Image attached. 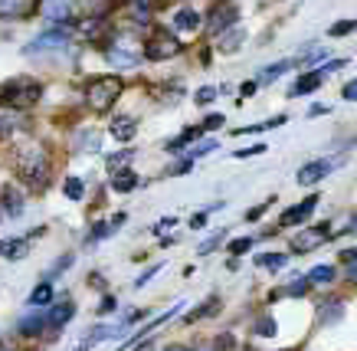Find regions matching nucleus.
I'll list each match as a JSON object with an SVG mask.
<instances>
[{
    "mask_svg": "<svg viewBox=\"0 0 357 351\" xmlns=\"http://www.w3.org/2000/svg\"><path fill=\"white\" fill-rule=\"evenodd\" d=\"M13 171L20 174V181L30 191H46L50 181H53V158H50V148L43 142H23L13 148Z\"/></svg>",
    "mask_w": 357,
    "mask_h": 351,
    "instance_id": "obj_1",
    "label": "nucleus"
},
{
    "mask_svg": "<svg viewBox=\"0 0 357 351\" xmlns=\"http://www.w3.org/2000/svg\"><path fill=\"white\" fill-rule=\"evenodd\" d=\"M121 92H125V82L121 76H92L82 89V99H86L89 112H96V115H109L115 109V102L121 99Z\"/></svg>",
    "mask_w": 357,
    "mask_h": 351,
    "instance_id": "obj_2",
    "label": "nucleus"
},
{
    "mask_svg": "<svg viewBox=\"0 0 357 351\" xmlns=\"http://www.w3.org/2000/svg\"><path fill=\"white\" fill-rule=\"evenodd\" d=\"M40 99H43V82L33 76H13L0 86V105H7V109L26 112Z\"/></svg>",
    "mask_w": 357,
    "mask_h": 351,
    "instance_id": "obj_3",
    "label": "nucleus"
},
{
    "mask_svg": "<svg viewBox=\"0 0 357 351\" xmlns=\"http://www.w3.org/2000/svg\"><path fill=\"white\" fill-rule=\"evenodd\" d=\"M102 56L112 69H135L138 63H144V53H141V43L131 33H115L102 43Z\"/></svg>",
    "mask_w": 357,
    "mask_h": 351,
    "instance_id": "obj_4",
    "label": "nucleus"
},
{
    "mask_svg": "<svg viewBox=\"0 0 357 351\" xmlns=\"http://www.w3.org/2000/svg\"><path fill=\"white\" fill-rule=\"evenodd\" d=\"M141 53H144V59L148 63H164V59H174V56L184 53V43H181V36L171 33V30H151L148 33V40L141 43Z\"/></svg>",
    "mask_w": 357,
    "mask_h": 351,
    "instance_id": "obj_5",
    "label": "nucleus"
},
{
    "mask_svg": "<svg viewBox=\"0 0 357 351\" xmlns=\"http://www.w3.org/2000/svg\"><path fill=\"white\" fill-rule=\"evenodd\" d=\"M236 23H239L236 0H213L210 10H206V17H204V27H206V33H210V40H217L223 30L236 27Z\"/></svg>",
    "mask_w": 357,
    "mask_h": 351,
    "instance_id": "obj_6",
    "label": "nucleus"
},
{
    "mask_svg": "<svg viewBox=\"0 0 357 351\" xmlns=\"http://www.w3.org/2000/svg\"><path fill=\"white\" fill-rule=\"evenodd\" d=\"M69 43H73V27H50L33 43L23 46V56H40L46 50H66Z\"/></svg>",
    "mask_w": 357,
    "mask_h": 351,
    "instance_id": "obj_7",
    "label": "nucleus"
},
{
    "mask_svg": "<svg viewBox=\"0 0 357 351\" xmlns=\"http://www.w3.org/2000/svg\"><path fill=\"white\" fill-rule=\"evenodd\" d=\"M43 17L56 27H76L82 17V0H43Z\"/></svg>",
    "mask_w": 357,
    "mask_h": 351,
    "instance_id": "obj_8",
    "label": "nucleus"
},
{
    "mask_svg": "<svg viewBox=\"0 0 357 351\" xmlns=\"http://www.w3.org/2000/svg\"><path fill=\"white\" fill-rule=\"evenodd\" d=\"M331 237H335L331 223H314V227H302V230L292 237V253H295V256H305V253L318 250L321 243H328Z\"/></svg>",
    "mask_w": 357,
    "mask_h": 351,
    "instance_id": "obj_9",
    "label": "nucleus"
},
{
    "mask_svg": "<svg viewBox=\"0 0 357 351\" xmlns=\"http://www.w3.org/2000/svg\"><path fill=\"white\" fill-rule=\"evenodd\" d=\"M43 7V0H0V20H26Z\"/></svg>",
    "mask_w": 357,
    "mask_h": 351,
    "instance_id": "obj_10",
    "label": "nucleus"
},
{
    "mask_svg": "<svg viewBox=\"0 0 357 351\" xmlns=\"http://www.w3.org/2000/svg\"><path fill=\"white\" fill-rule=\"evenodd\" d=\"M331 167H335V161H328V158H318V161H308V165L298 167V177H295V184L302 187H312L318 184V181H325L328 174H331Z\"/></svg>",
    "mask_w": 357,
    "mask_h": 351,
    "instance_id": "obj_11",
    "label": "nucleus"
},
{
    "mask_svg": "<svg viewBox=\"0 0 357 351\" xmlns=\"http://www.w3.org/2000/svg\"><path fill=\"white\" fill-rule=\"evenodd\" d=\"M318 200L321 197H305L302 204H295V207H289L285 214H282V220H279V227H305V220L314 214V207H318Z\"/></svg>",
    "mask_w": 357,
    "mask_h": 351,
    "instance_id": "obj_12",
    "label": "nucleus"
},
{
    "mask_svg": "<svg viewBox=\"0 0 357 351\" xmlns=\"http://www.w3.org/2000/svg\"><path fill=\"white\" fill-rule=\"evenodd\" d=\"M321 86H325V73H321V69H308V73H302V76L292 82L289 96L298 99V96H308V92H314V89H321Z\"/></svg>",
    "mask_w": 357,
    "mask_h": 351,
    "instance_id": "obj_13",
    "label": "nucleus"
},
{
    "mask_svg": "<svg viewBox=\"0 0 357 351\" xmlns=\"http://www.w3.org/2000/svg\"><path fill=\"white\" fill-rule=\"evenodd\" d=\"M109 135L115 142H131V138L138 135V119H135V115H112Z\"/></svg>",
    "mask_w": 357,
    "mask_h": 351,
    "instance_id": "obj_14",
    "label": "nucleus"
},
{
    "mask_svg": "<svg viewBox=\"0 0 357 351\" xmlns=\"http://www.w3.org/2000/svg\"><path fill=\"white\" fill-rule=\"evenodd\" d=\"M246 43V30H243V27H229V30H223V33L217 36V40H213V50H217V53H236L239 46Z\"/></svg>",
    "mask_w": 357,
    "mask_h": 351,
    "instance_id": "obj_15",
    "label": "nucleus"
},
{
    "mask_svg": "<svg viewBox=\"0 0 357 351\" xmlns=\"http://www.w3.org/2000/svg\"><path fill=\"white\" fill-rule=\"evenodd\" d=\"M174 33H197L200 27H204V17L194 10V7H181V10L174 13Z\"/></svg>",
    "mask_w": 357,
    "mask_h": 351,
    "instance_id": "obj_16",
    "label": "nucleus"
},
{
    "mask_svg": "<svg viewBox=\"0 0 357 351\" xmlns=\"http://www.w3.org/2000/svg\"><path fill=\"white\" fill-rule=\"evenodd\" d=\"M23 125H26V119H23V112L7 109V105H0V142H7V138H13V135L20 132Z\"/></svg>",
    "mask_w": 357,
    "mask_h": 351,
    "instance_id": "obj_17",
    "label": "nucleus"
},
{
    "mask_svg": "<svg viewBox=\"0 0 357 351\" xmlns=\"http://www.w3.org/2000/svg\"><path fill=\"white\" fill-rule=\"evenodd\" d=\"M43 329H50V318H46V312H40V308H33L30 315H23L20 322H17V331H20L23 338H36Z\"/></svg>",
    "mask_w": 357,
    "mask_h": 351,
    "instance_id": "obj_18",
    "label": "nucleus"
},
{
    "mask_svg": "<svg viewBox=\"0 0 357 351\" xmlns=\"http://www.w3.org/2000/svg\"><path fill=\"white\" fill-rule=\"evenodd\" d=\"M0 200H3L7 217H20L23 207H26V197H23V191L17 184H3V187H0Z\"/></svg>",
    "mask_w": 357,
    "mask_h": 351,
    "instance_id": "obj_19",
    "label": "nucleus"
},
{
    "mask_svg": "<svg viewBox=\"0 0 357 351\" xmlns=\"http://www.w3.org/2000/svg\"><path fill=\"white\" fill-rule=\"evenodd\" d=\"M76 315V306H73V299H59L53 306H50V312H46V318H50V329H63V325H69V318Z\"/></svg>",
    "mask_w": 357,
    "mask_h": 351,
    "instance_id": "obj_20",
    "label": "nucleus"
},
{
    "mask_svg": "<svg viewBox=\"0 0 357 351\" xmlns=\"http://www.w3.org/2000/svg\"><path fill=\"white\" fill-rule=\"evenodd\" d=\"M33 250L30 237H17V240H3V260H10V263H20V260H26V253Z\"/></svg>",
    "mask_w": 357,
    "mask_h": 351,
    "instance_id": "obj_21",
    "label": "nucleus"
},
{
    "mask_svg": "<svg viewBox=\"0 0 357 351\" xmlns=\"http://www.w3.org/2000/svg\"><path fill=\"white\" fill-rule=\"evenodd\" d=\"M344 318V302L341 299H325L321 306H318V322L321 325H337Z\"/></svg>",
    "mask_w": 357,
    "mask_h": 351,
    "instance_id": "obj_22",
    "label": "nucleus"
},
{
    "mask_svg": "<svg viewBox=\"0 0 357 351\" xmlns=\"http://www.w3.org/2000/svg\"><path fill=\"white\" fill-rule=\"evenodd\" d=\"M138 184H141V177L135 174L131 167H121V171L112 174V191H115V194H131Z\"/></svg>",
    "mask_w": 357,
    "mask_h": 351,
    "instance_id": "obj_23",
    "label": "nucleus"
},
{
    "mask_svg": "<svg viewBox=\"0 0 357 351\" xmlns=\"http://www.w3.org/2000/svg\"><path fill=\"white\" fill-rule=\"evenodd\" d=\"M73 148L76 151H98L102 148V135L96 128H79L76 138H73Z\"/></svg>",
    "mask_w": 357,
    "mask_h": 351,
    "instance_id": "obj_24",
    "label": "nucleus"
},
{
    "mask_svg": "<svg viewBox=\"0 0 357 351\" xmlns=\"http://www.w3.org/2000/svg\"><path fill=\"white\" fill-rule=\"evenodd\" d=\"M295 63L292 59H282V63H272V66H262L259 69V76H256V82H259V86H269V82H275V79L279 76H285V73H289V69H292Z\"/></svg>",
    "mask_w": 357,
    "mask_h": 351,
    "instance_id": "obj_25",
    "label": "nucleus"
},
{
    "mask_svg": "<svg viewBox=\"0 0 357 351\" xmlns=\"http://www.w3.org/2000/svg\"><path fill=\"white\" fill-rule=\"evenodd\" d=\"M53 299H56V292H53V285H50V279H43V283L36 285L30 292V308H46V306H53Z\"/></svg>",
    "mask_w": 357,
    "mask_h": 351,
    "instance_id": "obj_26",
    "label": "nucleus"
},
{
    "mask_svg": "<svg viewBox=\"0 0 357 351\" xmlns=\"http://www.w3.org/2000/svg\"><path fill=\"white\" fill-rule=\"evenodd\" d=\"M285 263H289V253H259V256H256V266H259V269H269V273H279Z\"/></svg>",
    "mask_w": 357,
    "mask_h": 351,
    "instance_id": "obj_27",
    "label": "nucleus"
},
{
    "mask_svg": "<svg viewBox=\"0 0 357 351\" xmlns=\"http://www.w3.org/2000/svg\"><path fill=\"white\" fill-rule=\"evenodd\" d=\"M63 194L69 200H82V197H86V181H82L79 174H69L63 181Z\"/></svg>",
    "mask_w": 357,
    "mask_h": 351,
    "instance_id": "obj_28",
    "label": "nucleus"
},
{
    "mask_svg": "<svg viewBox=\"0 0 357 351\" xmlns=\"http://www.w3.org/2000/svg\"><path fill=\"white\" fill-rule=\"evenodd\" d=\"M213 312H220V299H217V296H210V299H206V302H204V306H200V308H194V312H187V315H184V322H187V325H190V322H200V318L213 315Z\"/></svg>",
    "mask_w": 357,
    "mask_h": 351,
    "instance_id": "obj_29",
    "label": "nucleus"
},
{
    "mask_svg": "<svg viewBox=\"0 0 357 351\" xmlns=\"http://www.w3.org/2000/svg\"><path fill=\"white\" fill-rule=\"evenodd\" d=\"M252 335H259V338H275V335H279V325H275V318H272V315L256 318V325H252Z\"/></svg>",
    "mask_w": 357,
    "mask_h": 351,
    "instance_id": "obj_30",
    "label": "nucleus"
},
{
    "mask_svg": "<svg viewBox=\"0 0 357 351\" xmlns=\"http://www.w3.org/2000/svg\"><path fill=\"white\" fill-rule=\"evenodd\" d=\"M305 279H308L312 285H331L335 283V266H314Z\"/></svg>",
    "mask_w": 357,
    "mask_h": 351,
    "instance_id": "obj_31",
    "label": "nucleus"
},
{
    "mask_svg": "<svg viewBox=\"0 0 357 351\" xmlns=\"http://www.w3.org/2000/svg\"><path fill=\"white\" fill-rule=\"evenodd\" d=\"M308 289H312V283H308L305 276H295L292 283L285 285L282 292H275V296H295V299H302V296H308Z\"/></svg>",
    "mask_w": 357,
    "mask_h": 351,
    "instance_id": "obj_32",
    "label": "nucleus"
},
{
    "mask_svg": "<svg viewBox=\"0 0 357 351\" xmlns=\"http://www.w3.org/2000/svg\"><path fill=\"white\" fill-rule=\"evenodd\" d=\"M135 158V148H125V151H115L105 158V165H109V171L115 174V171H121V167H128V161Z\"/></svg>",
    "mask_w": 357,
    "mask_h": 351,
    "instance_id": "obj_33",
    "label": "nucleus"
},
{
    "mask_svg": "<svg viewBox=\"0 0 357 351\" xmlns=\"http://www.w3.org/2000/svg\"><path fill=\"white\" fill-rule=\"evenodd\" d=\"M341 263H344L347 283L357 285V250H344V253H341Z\"/></svg>",
    "mask_w": 357,
    "mask_h": 351,
    "instance_id": "obj_34",
    "label": "nucleus"
},
{
    "mask_svg": "<svg viewBox=\"0 0 357 351\" xmlns=\"http://www.w3.org/2000/svg\"><path fill=\"white\" fill-rule=\"evenodd\" d=\"M213 148H220V144H217V138H204V142H197L194 148L187 151V158H194V161H197V158H204V154H210V151H213Z\"/></svg>",
    "mask_w": 357,
    "mask_h": 351,
    "instance_id": "obj_35",
    "label": "nucleus"
},
{
    "mask_svg": "<svg viewBox=\"0 0 357 351\" xmlns=\"http://www.w3.org/2000/svg\"><path fill=\"white\" fill-rule=\"evenodd\" d=\"M217 96H220L217 86H204V89H197L194 92V102L197 105H210V102H217Z\"/></svg>",
    "mask_w": 357,
    "mask_h": 351,
    "instance_id": "obj_36",
    "label": "nucleus"
},
{
    "mask_svg": "<svg viewBox=\"0 0 357 351\" xmlns=\"http://www.w3.org/2000/svg\"><path fill=\"white\" fill-rule=\"evenodd\" d=\"M252 250V237H236V240H229L227 253H233V256H243V253Z\"/></svg>",
    "mask_w": 357,
    "mask_h": 351,
    "instance_id": "obj_37",
    "label": "nucleus"
},
{
    "mask_svg": "<svg viewBox=\"0 0 357 351\" xmlns=\"http://www.w3.org/2000/svg\"><path fill=\"white\" fill-rule=\"evenodd\" d=\"M220 243H223V230H217L213 237H206V240L200 243V246H197V253H200V256H210V253L217 250Z\"/></svg>",
    "mask_w": 357,
    "mask_h": 351,
    "instance_id": "obj_38",
    "label": "nucleus"
},
{
    "mask_svg": "<svg viewBox=\"0 0 357 351\" xmlns=\"http://www.w3.org/2000/svg\"><path fill=\"white\" fill-rule=\"evenodd\" d=\"M357 30V20H337L331 23V30H328V36H347Z\"/></svg>",
    "mask_w": 357,
    "mask_h": 351,
    "instance_id": "obj_39",
    "label": "nucleus"
},
{
    "mask_svg": "<svg viewBox=\"0 0 357 351\" xmlns=\"http://www.w3.org/2000/svg\"><path fill=\"white\" fill-rule=\"evenodd\" d=\"M181 96H184V86H181V82H164V86H161V99L177 102Z\"/></svg>",
    "mask_w": 357,
    "mask_h": 351,
    "instance_id": "obj_40",
    "label": "nucleus"
},
{
    "mask_svg": "<svg viewBox=\"0 0 357 351\" xmlns=\"http://www.w3.org/2000/svg\"><path fill=\"white\" fill-rule=\"evenodd\" d=\"M213 351H236V338H233L229 331H223V335L213 338Z\"/></svg>",
    "mask_w": 357,
    "mask_h": 351,
    "instance_id": "obj_41",
    "label": "nucleus"
},
{
    "mask_svg": "<svg viewBox=\"0 0 357 351\" xmlns=\"http://www.w3.org/2000/svg\"><path fill=\"white\" fill-rule=\"evenodd\" d=\"M223 121H227V115H220V112H210L200 128H204V132H217V128H223Z\"/></svg>",
    "mask_w": 357,
    "mask_h": 351,
    "instance_id": "obj_42",
    "label": "nucleus"
},
{
    "mask_svg": "<svg viewBox=\"0 0 357 351\" xmlns=\"http://www.w3.org/2000/svg\"><path fill=\"white\" fill-rule=\"evenodd\" d=\"M190 167H194V158H181V161H177V165H174L167 174H171V177H184Z\"/></svg>",
    "mask_w": 357,
    "mask_h": 351,
    "instance_id": "obj_43",
    "label": "nucleus"
},
{
    "mask_svg": "<svg viewBox=\"0 0 357 351\" xmlns=\"http://www.w3.org/2000/svg\"><path fill=\"white\" fill-rule=\"evenodd\" d=\"M115 331H119V329H105V325H98V329L92 331V335H89V345H96V341H105V338H112Z\"/></svg>",
    "mask_w": 357,
    "mask_h": 351,
    "instance_id": "obj_44",
    "label": "nucleus"
},
{
    "mask_svg": "<svg viewBox=\"0 0 357 351\" xmlns=\"http://www.w3.org/2000/svg\"><path fill=\"white\" fill-rule=\"evenodd\" d=\"M73 263H76V256H73V253H66L63 260H56V263H53V269H50V276H53V273H63V269H69V266H73ZM50 276H46V279H50Z\"/></svg>",
    "mask_w": 357,
    "mask_h": 351,
    "instance_id": "obj_45",
    "label": "nucleus"
},
{
    "mask_svg": "<svg viewBox=\"0 0 357 351\" xmlns=\"http://www.w3.org/2000/svg\"><path fill=\"white\" fill-rule=\"evenodd\" d=\"M262 151H266V144H252V148H239V151H233V158L243 161V158H252V154H262Z\"/></svg>",
    "mask_w": 357,
    "mask_h": 351,
    "instance_id": "obj_46",
    "label": "nucleus"
},
{
    "mask_svg": "<svg viewBox=\"0 0 357 351\" xmlns=\"http://www.w3.org/2000/svg\"><path fill=\"white\" fill-rule=\"evenodd\" d=\"M256 89H259V82H256V79H249V82H243V86H239V102L249 99V96H256Z\"/></svg>",
    "mask_w": 357,
    "mask_h": 351,
    "instance_id": "obj_47",
    "label": "nucleus"
},
{
    "mask_svg": "<svg viewBox=\"0 0 357 351\" xmlns=\"http://www.w3.org/2000/svg\"><path fill=\"white\" fill-rule=\"evenodd\" d=\"M115 308H119V299L105 296V299H102V306H98V315H109V312H115Z\"/></svg>",
    "mask_w": 357,
    "mask_h": 351,
    "instance_id": "obj_48",
    "label": "nucleus"
},
{
    "mask_svg": "<svg viewBox=\"0 0 357 351\" xmlns=\"http://www.w3.org/2000/svg\"><path fill=\"white\" fill-rule=\"evenodd\" d=\"M272 200H275V197H269V200H262L259 207H252V210H249V214H246V220H259V217H262V214H266V210H269V204H272Z\"/></svg>",
    "mask_w": 357,
    "mask_h": 351,
    "instance_id": "obj_49",
    "label": "nucleus"
},
{
    "mask_svg": "<svg viewBox=\"0 0 357 351\" xmlns=\"http://www.w3.org/2000/svg\"><path fill=\"white\" fill-rule=\"evenodd\" d=\"M341 96H344V102H357V79H351V82L341 89Z\"/></svg>",
    "mask_w": 357,
    "mask_h": 351,
    "instance_id": "obj_50",
    "label": "nucleus"
},
{
    "mask_svg": "<svg viewBox=\"0 0 357 351\" xmlns=\"http://www.w3.org/2000/svg\"><path fill=\"white\" fill-rule=\"evenodd\" d=\"M174 223H177V217H164V220H158V223H154V233H158V237H164V230H171Z\"/></svg>",
    "mask_w": 357,
    "mask_h": 351,
    "instance_id": "obj_51",
    "label": "nucleus"
},
{
    "mask_svg": "<svg viewBox=\"0 0 357 351\" xmlns=\"http://www.w3.org/2000/svg\"><path fill=\"white\" fill-rule=\"evenodd\" d=\"M158 269H161V266H151V269H144V273L135 279V285H138V289H141V285H148V283L154 279V273H158Z\"/></svg>",
    "mask_w": 357,
    "mask_h": 351,
    "instance_id": "obj_52",
    "label": "nucleus"
},
{
    "mask_svg": "<svg viewBox=\"0 0 357 351\" xmlns=\"http://www.w3.org/2000/svg\"><path fill=\"white\" fill-rule=\"evenodd\" d=\"M206 217H210V214H194V217H190V230H204V223H206Z\"/></svg>",
    "mask_w": 357,
    "mask_h": 351,
    "instance_id": "obj_53",
    "label": "nucleus"
},
{
    "mask_svg": "<svg viewBox=\"0 0 357 351\" xmlns=\"http://www.w3.org/2000/svg\"><path fill=\"white\" fill-rule=\"evenodd\" d=\"M344 63H347V59H331V63H325V66H318V69H321V73L328 76V73H335V69H341Z\"/></svg>",
    "mask_w": 357,
    "mask_h": 351,
    "instance_id": "obj_54",
    "label": "nucleus"
},
{
    "mask_svg": "<svg viewBox=\"0 0 357 351\" xmlns=\"http://www.w3.org/2000/svg\"><path fill=\"white\" fill-rule=\"evenodd\" d=\"M328 105H312V109H308V119H318V115H328Z\"/></svg>",
    "mask_w": 357,
    "mask_h": 351,
    "instance_id": "obj_55",
    "label": "nucleus"
},
{
    "mask_svg": "<svg viewBox=\"0 0 357 351\" xmlns=\"http://www.w3.org/2000/svg\"><path fill=\"white\" fill-rule=\"evenodd\" d=\"M135 351H154L151 341H141V345H135Z\"/></svg>",
    "mask_w": 357,
    "mask_h": 351,
    "instance_id": "obj_56",
    "label": "nucleus"
},
{
    "mask_svg": "<svg viewBox=\"0 0 357 351\" xmlns=\"http://www.w3.org/2000/svg\"><path fill=\"white\" fill-rule=\"evenodd\" d=\"M164 351H194V348H187V345H167Z\"/></svg>",
    "mask_w": 357,
    "mask_h": 351,
    "instance_id": "obj_57",
    "label": "nucleus"
},
{
    "mask_svg": "<svg viewBox=\"0 0 357 351\" xmlns=\"http://www.w3.org/2000/svg\"><path fill=\"white\" fill-rule=\"evenodd\" d=\"M347 230H351V233H357V214H354V217H351V227H347Z\"/></svg>",
    "mask_w": 357,
    "mask_h": 351,
    "instance_id": "obj_58",
    "label": "nucleus"
},
{
    "mask_svg": "<svg viewBox=\"0 0 357 351\" xmlns=\"http://www.w3.org/2000/svg\"><path fill=\"white\" fill-rule=\"evenodd\" d=\"M76 351H89V345H86V348H76Z\"/></svg>",
    "mask_w": 357,
    "mask_h": 351,
    "instance_id": "obj_59",
    "label": "nucleus"
},
{
    "mask_svg": "<svg viewBox=\"0 0 357 351\" xmlns=\"http://www.w3.org/2000/svg\"><path fill=\"white\" fill-rule=\"evenodd\" d=\"M0 253H3V240H0Z\"/></svg>",
    "mask_w": 357,
    "mask_h": 351,
    "instance_id": "obj_60",
    "label": "nucleus"
},
{
    "mask_svg": "<svg viewBox=\"0 0 357 351\" xmlns=\"http://www.w3.org/2000/svg\"><path fill=\"white\" fill-rule=\"evenodd\" d=\"M354 142H357V138H354Z\"/></svg>",
    "mask_w": 357,
    "mask_h": 351,
    "instance_id": "obj_61",
    "label": "nucleus"
},
{
    "mask_svg": "<svg viewBox=\"0 0 357 351\" xmlns=\"http://www.w3.org/2000/svg\"><path fill=\"white\" fill-rule=\"evenodd\" d=\"M249 351H252V348H249Z\"/></svg>",
    "mask_w": 357,
    "mask_h": 351,
    "instance_id": "obj_62",
    "label": "nucleus"
}]
</instances>
